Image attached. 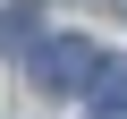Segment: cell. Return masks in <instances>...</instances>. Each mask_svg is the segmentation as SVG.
I'll use <instances>...</instances> for the list:
<instances>
[{
    "label": "cell",
    "instance_id": "cell-4",
    "mask_svg": "<svg viewBox=\"0 0 127 119\" xmlns=\"http://www.w3.org/2000/svg\"><path fill=\"white\" fill-rule=\"evenodd\" d=\"M119 9H127V0H119Z\"/></svg>",
    "mask_w": 127,
    "mask_h": 119
},
{
    "label": "cell",
    "instance_id": "cell-3",
    "mask_svg": "<svg viewBox=\"0 0 127 119\" xmlns=\"http://www.w3.org/2000/svg\"><path fill=\"white\" fill-rule=\"evenodd\" d=\"M34 26H42V9H34V0H17V9H0V51H26V60H34V43H42Z\"/></svg>",
    "mask_w": 127,
    "mask_h": 119
},
{
    "label": "cell",
    "instance_id": "cell-2",
    "mask_svg": "<svg viewBox=\"0 0 127 119\" xmlns=\"http://www.w3.org/2000/svg\"><path fill=\"white\" fill-rule=\"evenodd\" d=\"M85 102H93V111H127V60H93Z\"/></svg>",
    "mask_w": 127,
    "mask_h": 119
},
{
    "label": "cell",
    "instance_id": "cell-1",
    "mask_svg": "<svg viewBox=\"0 0 127 119\" xmlns=\"http://www.w3.org/2000/svg\"><path fill=\"white\" fill-rule=\"evenodd\" d=\"M93 60H102V51H93L85 34H42L26 68H34V85H42V94H85V77H93Z\"/></svg>",
    "mask_w": 127,
    "mask_h": 119
}]
</instances>
